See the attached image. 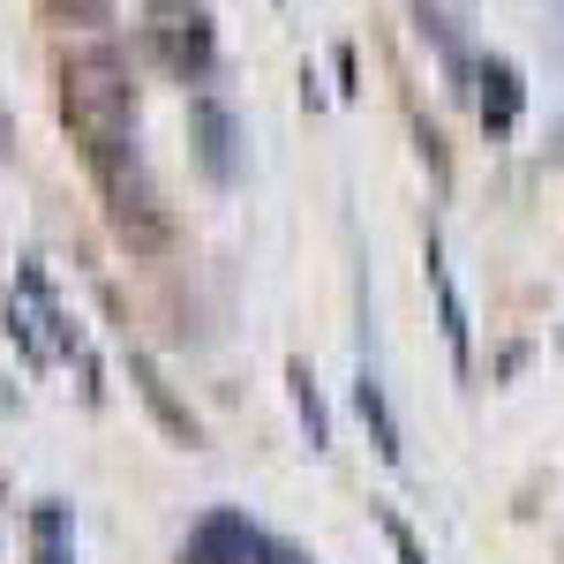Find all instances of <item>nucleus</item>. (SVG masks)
Listing matches in <instances>:
<instances>
[{"label": "nucleus", "mask_w": 564, "mask_h": 564, "mask_svg": "<svg viewBox=\"0 0 564 564\" xmlns=\"http://www.w3.org/2000/svg\"><path fill=\"white\" fill-rule=\"evenodd\" d=\"M294 399H302V422H308V444H332V430H324V406H316V384H308V369H294Z\"/></svg>", "instance_id": "nucleus-6"}, {"label": "nucleus", "mask_w": 564, "mask_h": 564, "mask_svg": "<svg viewBox=\"0 0 564 564\" xmlns=\"http://www.w3.org/2000/svg\"><path fill=\"white\" fill-rule=\"evenodd\" d=\"M263 564H302V557H294V550H271V542H263Z\"/></svg>", "instance_id": "nucleus-7"}, {"label": "nucleus", "mask_w": 564, "mask_h": 564, "mask_svg": "<svg viewBox=\"0 0 564 564\" xmlns=\"http://www.w3.org/2000/svg\"><path fill=\"white\" fill-rule=\"evenodd\" d=\"M143 31H151V53H159L174 76L196 84V76L212 68V23H204V8H196V0H159Z\"/></svg>", "instance_id": "nucleus-2"}, {"label": "nucleus", "mask_w": 564, "mask_h": 564, "mask_svg": "<svg viewBox=\"0 0 564 564\" xmlns=\"http://www.w3.org/2000/svg\"><path fill=\"white\" fill-rule=\"evenodd\" d=\"M61 106H68L76 135H84L98 159H113L121 143H135V84H129V68H121L106 45L68 61V90H61Z\"/></svg>", "instance_id": "nucleus-1"}, {"label": "nucleus", "mask_w": 564, "mask_h": 564, "mask_svg": "<svg viewBox=\"0 0 564 564\" xmlns=\"http://www.w3.org/2000/svg\"><path fill=\"white\" fill-rule=\"evenodd\" d=\"M481 113H489V121H497V129H512V121H520V84H512V68H505V61H489V68H481Z\"/></svg>", "instance_id": "nucleus-3"}, {"label": "nucleus", "mask_w": 564, "mask_h": 564, "mask_svg": "<svg viewBox=\"0 0 564 564\" xmlns=\"http://www.w3.org/2000/svg\"><path fill=\"white\" fill-rule=\"evenodd\" d=\"M430 286H436V308H444V332H452V354L467 361V308H459V294H452V279H444L436 249H430Z\"/></svg>", "instance_id": "nucleus-4"}, {"label": "nucleus", "mask_w": 564, "mask_h": 564, "mask_svg": "<svg viewBox=\"0 0 564 564\" xmlns=\"http://www.w3.org/2000/svg\"><path fill=\"white\" fill-rule=\"evenodd\" d=\"M196 121H204V143H212V166L226 174V166H234V151H226V143H234V129H226V113H218V106H196Z\"/></svg>", "instance_id": "nucleus-5"}]
</instances>
